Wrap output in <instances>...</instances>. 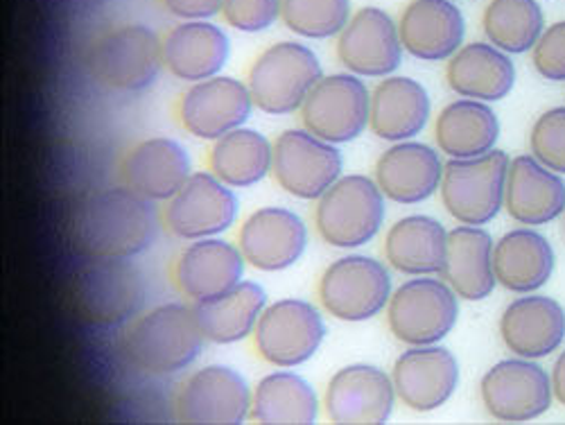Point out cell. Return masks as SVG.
I'll list each match as a JSON object with an SVG mask.
<instances>
[{
	"label": "cell",
	"instance_id": "cell-3",
	"mask_svg": "<svg viewBox=\"0 0 565 425\" xmlns=\"http://www.w3.org/2000/svg\"><path fill=\"white\" fill-rule=\"evenodd\" d=\"M387 198L366 174H344L315 202V229L333 249L358 252L383 233Z\"/></svg>",
	"mask_w": 565,
	"mask_h": 425
},
{
	"label": "cell",
	"instance_id": "cell-40",
	"mask_svg": "<svg viewBox=\"0 0 565 425\" xmlns=\"http://www.w3.org/2000/svg\"><path fill=\"white\" fill-rule=\"evenodd\" d=\"M282 17V0H224L222 19L228 28L258 34L271 30Z\"/></svg>",
	"mask_w": 565,
	"mask_h": 425
},
{
	"label": "cell",
	"instance_id": "cell-32",
	"mask_svg": "<svg viewBox=\"0 0 565 425\" xmlns=\"http://www.w3.org/2000/svg\"><path fill=\"white\" fill-rule=\"evenodd\" d=\"M448 229L430 215H407L385 233V261L405 276H437L446 263Z\"/></svg>",
	"mask_w": 565,
	"mask_h": 425
},
{
	"label": "cell",
	"instance_id": "cell-5",
	"mask_svg": "<svg viewBox=\"0 0 565 425\" xmlns=\"http://www.w3.org/2000/svg\"><path fill=\"white\" fill-rule=\"evenodd\" d=\"M323 77L319 55L308 43L276 41L252 62L247 86L258 111L267 116L299 114L310 91Z\"/></svg>",
	"mask_w": 565,
	"mask_h": 425
},
{
	"label": "cell",
	"instance_id": "cell-28",
	"mask_svg": "<svg viewBox=\"0 0 565 425\" xmlns=\"http://www.w3.org/2000/svg\"><path fill=\"white\" fill-rule=\"evenodd\" d=\"M504 211L523 226H543L565 213V181L532 155L511 159Z\"/></svg>",
	"mask_w": 565,
	"mask_h": 425
},
{
	"label": "cell",
	"instance_id": "cell-27",
	"mask_svg": "<svg viewBox=\"0 0 565 425\" xmlns=\"http://www.w3.org/2000/svg\"><path fill=\"white\" fill-rule=\"evenodd\" d=\"M433 118L428 88L405 75L383 77L371 91L369 129L385 144L416 138Z\"/></svg>",
	"mask_w": 565,
	"mask_h": 425
},
{
	"label": "cell",
	"instance_id": "cell-35",
	"mask_svg": "<svg viewBox=\"0 0 565 425\" xmlns=\"http://www.w3.org/2000/svg\"><path fill=\"white\" fill-rule=\"evenodd\" d=\"M267 304L269 297L260 283L245 278L224 297L195 304V312L206 342L231 347L254 338Z\"/></svg>",
	"mask_w": 565,
	"mask_h": 425
},
{
	"label": "cell",
	"instance_id": "cell-26",
	"mask_svg": "<svg viewBox=\"0 0 565 425\" xmlns=\"http://www.w3.org/2000/svg\"><path fill=\"white\" fill-rule=\"evenodd\" d=\"M228 60L231 39L215 21H179L163 36L166 71L183 84L222 75Z\"/></svg>",
	"mask_w": 565,
	"mask_h": 425
},
{
	"label": "cell",
	"instance_id": "cell-14",
	"mask_svg": "<svg viewBox=\"0 0 565 425\" xmlns=\"http://www.w3.org/2000/svg\"><path fill=\"white\" fill-rule=\"evenodd\" d=\"M252 396L254 387L238 369L206 364L179 385L174 418L200 425H238L252 418Z\"/></svg>",
	"mask_w": 565,
	"mask_h": 425
},
{
	"label": "cell",
	"instance_id": "cell-23",
	"mask_svg": "<svg viewBox=\"0 0 565 425\" xmlns=\"http://www.w3.org/2000/svg\"><path fill=\"white\" fill-rule=\"evenodd\" d=\"M444 168L446 163L441 161L439 150L412 138L390 144L375 161L373 179L379 181L387 202L414 206L439 193Z\"/></svg>",
	"mask_w": 565,
	"mask_h": 425
},
{
	"label": "cell",
	"instance_id": "cell-36",
	"mask_svg": "<svg viewBox=\"0 0 565 425\" xmlns=\"http://www.w3.org/2000/svg\"><path fill=\"white\" fill-rule=\"evenodd\" d=\"M209 170L235 191L254 188L274 170V140L249 125L213 140Z\"/></svg>",
	"mask_w": 565,
	"mask_h": 425
},
{
	"label": "cell",
	"instance_id": "cell-6",
	"mask_svg": "<svg viewBox=\"0 0 565 425\" xmlns=\"http://www.w3.org/2000/svg\"><path fill=\"white\" fill-rule=\"evenodd\" d=\"M394 295V280L379 258L349 252L328 265L317 280V299L326 315L362 323L383 315Z\"/></svg>",
	"mask_w": 565,
	"mask_h": 425
},
{
	"label": "cell",
	"instance_id": "cell-31",
	"mask_svg": "<svg viewBox=\"0 0 565 425\" xmlns=\"http://www.w3.org/2000/svg\"><path fill=\"white\" fill-rule=\"evenodd\" d=\"M554 249L534 226L504 233L493 247L498 286L513 295H532L545 288L554 274Z\"/></svg>",
	"mask_w": 565,
	"mask_h": 425
},
{
	"label": "cell",
	"instance_id": "cell-2",
	"mask_svg": "<svg viewBox=\"0 0 565 425\" xmlns=\"http://www.w3.org/2000/svg\"><path fill=\"white\" fill-rule=\"evenodd\" d=\"M204 333L193 304H161L134 317L120 336L125 362L143 375H177L204 351Z\"/></svg>",
	"mask_w": 565,
	"mask_h": 425
},
{
	"label": "cell",
	"instance_id": "cell-18",
	"mask_svg": "<svg viewBox=\"0 0 565 425\" xmlns=\"http://www.w3.org/2000/svg\"><path fill=\"white\" fill-rule=\"evenodd\" d=\"M238 243L249 267L276 274L295 267L308 252L310 231L306 220L286 206H263L238 226Z\"/></svg>",
	"mask_w": 565,
	"mask_h": 425
},
{
	"label": "cell",
	"instance_id": "cell-13",
	"mask_svg": "<svg viewBox=\"0 0 565 425\" xmlns=\"http://www.w3.org/2000/svg\"><path fill=\"white\" fill-rule=\"evenodd\" d=\"M299 118L301 127L328 144H353L371 123V88L364 77L349 71L323 75L306 98Z\"/></svg>",
	"mask_w": 565,
	"mask_h": 425
},
{
	"label": "cell",
	"instance_id": "cell-1",
	"mask_svg": "<svg viewBox=\"0 0 565 425\" xmlns=\"http://www.w3.org/2000/svg\"><path fill=\"white\" fill-rule=\"evenodd\" d=\"M161 204L129 185L100 188L71 215V243L88 261H134L150 252L163 226Z\"/></svg>",
	"mask_w": 565,
	"mask_h": 425
},
{
	"label": "cell",
	"instance_id": "cell-9",
	"mask_svg": "<svg viewBox=\"0 0 565 425\" xmlns=\"http://www.w3.org/2000/svg\"><path fill=\"white\" fill-rule=\"evenodd\" d=\"M328 336L323 308L306 299H278L267 304L254 333L260 360L274 369L308 364Z\"/></svg>",
	"mask_w": 565,
	"mask_h": 425
},
{
	"label": "cell",
	"instance_id": "cell-7",
	"mask_svg": "<svg viewBox=\"0 0 565 425\" xmlns=\"http://www.w3.org/2000/svg\"><path fill=\"white\" fill-rule=\"evenodd\" d=\"M385 315L396 342L405 347L441 344L457 326L459 297L444 278L412 276L394 290Z\"/></svg>",
	"mask_w": 565,
	"mask_h": 425
},
{
	"label": "cell",
	"instance_id": "cell-16",
	"mask_svg": "<svg viewBox=\"0 0 565 425\" xmlns=\"http://www.w3.org/2000/svg\"><path fill=\"white\" fill-rule=\"evenodd\" d=\"M480 399L491 418L527 423L552 407V378L536 360L518 355L500 360L482 375Z\"/></svg>",
	"mask_w": 565,
	"mask_h": 425
},
{
	"label": "cell",
	"instance_id": "cell-34",
	"mask_svg": "<svg viewBox=\"0 0 565 425\" xmlns=\"http://www.w3.org/2000/svg\"><path fill=\"white\" fill-rule=\"evenodd\" d=\"M321 399L306 375L276 369L254 385L252 418L269 425H310L321 414Z\"/></svg>",
	"mask_w": 565,
	"mask_h": 425
},
{
	"label": "cell",
	"instance_id": "cell-43",
	"mask_svg": "<svg viewBox=\"0 0 565 425\" xmlns=\"http://www.w3.org/2000/svg\"><path fill=\"white\" fill-rule=\"evenodd\" d=\"M550 378H552L554 399H556L561 405H565V351H561V355L556 358Z\"/></svg>",
	"mask_w": 565,
	"mask_h": 425
},
{
	"label": "cell",
	"instance_id": "cell-22",
	"mask_svg": "<svg viewBox=\"0 0 565 425\" xmlns=\"http://www.w3.org/2000/svg\"><path fill=\"white\" fill-rule=\"evenodd\" d=\"M193 157L170 136H150L131 146L120 163L125 185L157 204L170 202L193 174Z\"/></svg>",
	"mask_w": 565,
	"mask_h": 425
},
{
	"label": "cell",
	"instance_id": "cell-39",
	"mask_svg": "<svg viewBox=\"0 0 565 425\" xmlns=\"http://www.w3.org/2000/svg\"><path fill=\"white\" fill-rule=\"evenodd\" d=\"M530 152L545 168L565 174V107L541 114L530 131Z\"/></svg>",
	"mask_w": 565,
	"mask_h": 425
},
{
	"label": "cell",
	"instance_id": "cell-4",
	"mask_svg": "<svg viewBox=\"0 0 565 425\" xmlns=\"http://www.w3.org/2000/svg\"><path fill=\"white\" fill-rule=\"evenodd\" d=\"M86 68L109 91L143 93L166 71L163 39L146 23L116 25L90 43Z\"/></svg>",
	"mask_w": 565,
	"mask_h": 425
},
{
	"label": "cell",
	"instance_id": "cell-19",
	"mask_svg": "<svg viewBox=\"0 0 565 425\" xmlns=\"http://www.w3.org/2000/svg\"><path fill=\"white\" fill-rule=\"evenodd\" d=\"M335 55L344 71L364 79L394 75L403 64L398 21L383 8H362L335 39Z\"/></svg>",
	"mask_w": 565,
	"mask_h": 425
},
{
	"label": "cell",
	"instance_id": "cell-8",
	"mask_svg": "<svg viewBox=\"0 0 565 425\" xmlns=\"http://www.w3.org/2000/svg\"><path fill=\"white\" fill-rule=\"evenodd\" d=\"M509 166V155L498 148L476 159H448L439 188L448 215L470 226L495 220L504 209Z\"/></svg>",
	"mask_w": 565,
	"mask_h": 425
},
{
	"label": "cell",
	"instance_id": "cell-17",
	"mask_svg": "<svg viewBox=\"0 0 565 425\" xmlns=\"http://www.w3.org/2000/svg\"><path fill=\"white\" fill-rule=\"evenodd\" d=\"M396 387L385 369L355 362L338 369L323 390V414L331 423H387L396 410Z\"/></svg>",
	"mask_w": 565,
	"mask_h": 425
},
{
	"label": "cell",
	"instance_id": "cell-29",
	"mask_svg": "<svg viewBox=\"0 0 565 425\" xmlns=\"http://www.w3.org/2000/svg\"><path fill=\"white\" fill-rule=\"evenodd\" d=\"M446 84L459 98L500 103L513 91L515 66L489 41L463 43L446 64Z\"/></svg>",
	"mask_w": 565,
	"mask_h": 425
},
{
	"label": "cell",
	"instance_id": "cell-42",
	"mask_svg": "<svg viewBox=\"0 0 565 425\" xmlns=\"http://www.w3.org/2000/svg\"><path fill=\"white\" fill-rule=\"evenodd\" d=\"M177 21H213L222 17L224 0H159Z\"/></svg>",
	"mask_w": 565,
	"mask_h": 425
},
{
	"label": "cell",
	"instance_id": "cell-21",
	"mask_svg": "<svg viewBox=\"0 0 565 425\" xmlns=\"http://www.w3.org/2000/svg\"><path fill=\"white\" fill-rule=\"evenodd\" d=\"M392 381L398 401L418 414L444 407L459 387V362L441 344L407 347L394 366Z\"/></svg>",
	"mask_w": 565,
	"mask_h": 425
},
{
	"label": "cell",
	"instance_id": "cell-11",
	"mask_svg": "<svg viewBox=\"0 0 565 425\" xmlns=\"http://www.w3.org/2000/svg\"><path fill=\"white\" fill-rule=\"evenodd\" d=\"M271 177L290 198L317 202L344 177V155L340 146L328 144L306 127L286 129L274 140Z\"/></svg>",
	"mask_w": 565,
	"mask_h": 425
},
{
	"label": "cell",
	"instance_id": "cell-38",
	"mask_svg": "<svg viewBox=\"0 0 565 425\" xmlns=\"http://www.w3.org/2000/svg\"><path fill=\"white\" fill-rule=\"evenodd\" d=\"M353 17L351 0H282V25L306 41L338 39Z\"/></svg>",
	"mask_w": 565,
	"mask_h": 425
},
{
	"label": "cell",
	"instance_id": "cell-15",
	"mask_svg": "<svg viewBox=\"0 0 565 425\" xmlns=\"http://www.w3.org/2000/svg\"><path fill=\"white\" fill-rule=\"evenodd\" d=\"M256 111L247 79L215 75L188 84L177 103V120L198 140H213L245 127Z\"/></svg>",
	"mask_w": 565,
	"mask_h": 425
},
{
	"label": "cell",
	"instance_id": "cell-41",
	"mask_svg": "<svg viewBox=\"0 0 565 425\" xmlns=\"http://www.w3.org/2000/svg\"><path fill=\"white\" fill-rule=\"evenodd\" d=\"M534 68L550 82H565V21L552 23L532 51Z\"/></svg>",
	"mask_w": 565,
	"mask_h": 425
},
{
	"label": "cell",
	"instance_id": "cell-44",
	"mask_svg": "<svg viewBox=\"0 0 565 425\" xmlns=\"http://www.w3.org/2000/svg\"><path fill=\"white\" fill-rule=\"evenodd\" d=\"M563 231H565V220H563Z\"/></svg>",
	"mask_w": 565,
	"mask_h": 425
},
{
	"label": "cell",
	"instance_id": "cell-30",
	"mask_svg": "<svg viewBox=\"0 0 565 425\" xmlns=\"http://www.w3.org/2000/svg\"><path fill=\"white\" fill-rule=\"evenodd\" d=\"M495 241L484 226L459 224L448 233L441 278L463 301H484L493 295L498 278L493 267Z\"/></svg>",
	"mask_w": 565,
	"mask_h": 425
},
{
	"label": "cell",
	"instance_id": "cell-24",
	"mask_svg": "<svg viewBox=\"0 0 565 425\" xmlns=\"http://www.w3.org/2000/svg\"><path fill=\"white\" fill-rule=\"evenodd\" d=\"M500 340L518 358L543 360L565 340V308L539 293L518 297L500 317Z\"/></svg>",
	"mask_w": 565,
	"mask_h": 425
},
{
	"label": "cell",
	"instance_id": "cell-25",
	"mask_svg": "<svg viewBox=\"0 0 565 425\" xmlns=\"http://www.w3.org/2000/svg\"><path fill=\"white\" fill-rule=\"evenodd\" d=\"M398 30L405 53L418 62H448L466 43V17L452 0H409Z\"/></svg>",
	"mask_w": 565,
	"mask_h": 425
},
{
	"label": "cell",
	"instance_id": "cell-37",
	"mask_svg": "<svg viewBox=\"0 0 565 425\" xmlns=\"http://www.w3.org/2000/svg\"><path fill=\"white\" fill-rule=\"evenodd\" d=\"M489 43L507 55L532 53L545 32V12L539 0H491L482 14Z\"/></svg>",
	"mask_w": 565,
	"mask_h": 425
},
{
	"label": "cell",
	"instance_id": "cell-33",
	"mask_svg": "<svg viewBox=\"0 0 565 425\" xmlns=\"http://www.w3.org/2000/svg\"><path fill=\"white\" fill-rule=\"evenodd\" d=\"M437 150L448 159H476L495 150L500 118L489 103L459 98L446 105L435 120Z\"/></svg>",
	"mask_w": 565,
	"mask_h": 425
},
{
	"label": "cell",
	"instance_id": "cell-20",
	"mask_svg": "<svg viewBox=\"0 0 565 425\" xmlns=\"http://www.w3.org/2000/svg\"><path fill=\"white\" fill-rule=\"evenodd\" d=\"M247 261L238 243L220 238H204L188 243L172 265L174 288L183 299L206 304L224 297L245 280Z\"/></svg>",
	"mask_w": 565,
	"mask_h": 425
},
{
	"label": "cell",
	"instance_id": "cell-12",
	"mask_svg": "<svg viewBox=\"0 0 565 425\" xmlns=\"http://www.w3.org/2000/svg\"><path fill=\"white\" fill-rule=\"evenodd\" d=\"M241 220L235 188L211 170H198L181 191L163 204V226L181 243L220 238Z\"/></svg>",
	"mask_w": 565,
	"mask_h": 425
},
{
	"label": "cell",
	"instance_id": "cell-10",
	"mask_svg": "<svg viewBox=\"0 0 565 425\" xmlns=\"http://www.w3.org/2000/svg\"><path fill=\"white\" fill-rule=\"evenodd\" d=\"M146 278L131 261H90L73 286L77 315L93 326H120L146 310Z\"/></svg>",
	"mask_w": 565,
	"mask_h": 425
}]
</instances>
